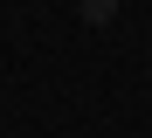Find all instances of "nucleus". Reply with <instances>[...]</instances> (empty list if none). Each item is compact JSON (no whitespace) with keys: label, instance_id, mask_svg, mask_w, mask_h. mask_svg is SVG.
<instances>
[{"label":"nucleus","instance_id":"f257e3e1","mask_svg":"<svg viewBox=\"0 0 152 138\" xmlns=\"http://www.w3.org/2000/svg\"><path fill=\"white\" fill-rule=\"evenodd\" d=\"M76 14H83L90 28H104V21H118V0H76Z\"/></svg>","mask_w":152,"mask_h":138}]
</instances>
